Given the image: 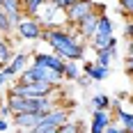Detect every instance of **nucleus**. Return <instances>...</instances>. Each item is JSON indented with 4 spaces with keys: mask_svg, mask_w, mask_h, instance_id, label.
<instances>
[{
    "mask_svg": "<svg viewBox=\"0 0 133 133\" xmlns=\"http://www.w3.org/2000/svg\"><path fill=\"white\" fill-rule=\"evenodd\" d=\"M46 44L53 48V53H57L60 57H64V60H74V62L83 60L85 53H87V44H85V39L80 37L76 30L71 32V30L53 28Z\"/></svg>",
    "mask_w": 133,
    "mask_h": 133,
    "instance_id": "f257e3e1",
    "label": "nucleus"
},
{
    "mask_svg": "<svg viewBox=\"0 0 133 133\" xmlns=\"http://www.w3.org/2000/svg\"><path fill=\"white\" fill-rule=\"evenodd\" d=\"M18 80H23V83H37V80H48V83H55V85H60L62 80H64V74L62 71H53V69H46V66L41 64H28L21 74H18Z\"/></svg>",
    "mask_w": 133,
    "mask_h": 133,
    "instance_id": "f03ea898",
    "label": "nucleus"
},
{
    "mask_svg": "<svg viewBox=\"0 0 133 133\" xmlns=\"http://www.w3.org/2000/svg\"><path fill=\"white\" fill-rule=\"evenodd\" d=\"M57 87L55 83H48V80H37V83H12L9 85V92L21 94V96H51L53 90Z\"/></svg>",
    "mask_w": 133,
    "mask_h": 133,
    "instance_id": "7ed1b4c3",
    "label": "nucleus"
},
{
    "mask_svg": "<svg viewBox=\"0 0 133 133\" xmlns=\"http://www.w3.org/2000/svg\"><path fill=\"white\" fill-rule=\"evenodd\" d=\"M66 119H69V110H66V108H51L48 112H44V117H41V122L37 124L35 131H39V133H55L57 129H60V124H64Z\"/></svg>",
    "mask_w": 133,
    "mask_h": 133,
    "instance_id": "20e7f679",
    "label": "nucleus"
},
{
    "mask_svg": "<svg viewBox=\"0 0 133 133\" xmlns=\"http://www.w3.org/2000/svg\"><path fill=\"white\" fill-rule=\"evenodd\" d=\"M101 12H103V7L99 5L94 12H90L83 21H78V23H76V32H78L85 41H90V39H92V35L96 32V23H99V14H101Z\"/></svg>",
    "mask_w": 133,
    "mask_h": 133,
    "instance_id": "39448f33",
    "label": "nucleus"
},
{
    "mask_svg": "<svg viewBox=\"0 0 133 133\" xmlns=\"http://www.w3.org/2000/svg\"><path fill=\"white\" fill-rule=\"evenodd\" d=\"M94 9H96V5H94L92 0H76V2L64 12L66 14V23L76 25L78 21H83V18H85L90 12H94Z\"/></svg>",
    "mask_w": 133,
    "mask_h": 133,
    "instance_id": "423d86ee",
    "label": "nucleus"
},
{
    "mask_svg": "<svg viewBox=\"0 0 133 133\" xmlns=\"http://www.w3.org/2000/svg\"><path fill=\"white\" fill-rule=\"evenodd\" d=\"M41 117H44V112H39V110L37 112H16V115H12V124L21 131H35Z\"/></svg>",
    "mask_w": 133,
    "mask_h": 133,
    "instance_id": "0eeeda50",
    "label": "nucleus"
},
{
    "mask_svg": "<svg viewBox=\"0 0 133 133\" xmlns=\"http://www.w3.org/2000/svg\"><path fill=\"white\" fill-rule=\"evenodd\" d=\"M41 23L35 18V16H23V21L18 23V25L14 28L16 32H18V37H23V39H39V35H41Z\"/></svg>",
    "mask_w": 133,
    "mask_h": 133,
    "instance_id": "6e6552de",
    "label": "nucleus"
},
{
    "mask_svg": "<svg viewBox=\"0 0 133 133\" xmlns=\"http://www.w3.org/2000/svg\"><path fill=\"white\" fill-rule=\"evenodd\" d=\"M32 62L46 66V69H53V71H62V74H64V62H66V60L51 51V53H35Z\"/></svg>",
    "mask_w": 133,
    "mask_h": 133,
    "instance_id": "1a4fd4ad",
    "label": "nucleus"
},
{
    "mask_svg": "<svg viewBox=\"0 0 133 133\" xmlns=\"http://www.w3.org/2000/svg\"><path fill=\"white\" fill-rule=\"evenodd\" d=\"M25 66H28V53H14L12 60L2 66V71H5V74L14 80L18 74H21V71H23V69H25Z\"/></svg>",
    "mask_w": 133,
    "mask_h": 133,
    "instance_id": "9d476101",
    "label": "nucleus"
},
{
    "mask_svg": "<svg viewBox=\"0 0 133 133\" xmlns=\"http://www.w3.org/2000/svg\"><path fill=\"white\" fill-rule=\"evenodd\" d=\"M110 110H101V108H94L92 112V124H90V131L92 133H103L106 126L110 124Z\"/></svg>",
    "mask_w": 133,
    "mask_h": 133,
    "instance_id": "9b49d317",
    "label": "nucleus"
},
{
    "mask_svg": "<svg viewBox=\"0 0 133 133\" xmlns=\"http://www.w3.org/2000/svg\"><path fill=\"white\" fill-rule=\"evenodd\" d=\"M83 74H85V76H90L92 80H96V83H101V80L108 78L110 66H101L99 62H85V64H83Z\"/></svg>",
    "mask_w": 133,
    "mask_h": 133,
    "instance_id": "f8f14e48",
    "label": "nucleus"
},
{
    "mask_svg": "<svg viewBox=\"0 0 133 133\" xmlns=\"http://www.w3.org/2000/svg\"><path fill=\"white\" fill-rule=\"evenodd\" d=\"M117 122L124 131H133V112H126L124 108H117Z\"/></svg>",
    "mask_w": 133,
    "mask_h": 133,
    "instance_id": "ddd939ff",
    "label": "nucleus"
},
{
    "mask_svg": "<svg viewBox=\"0 0 133 133\" xmlns=\"http://www.w3.org/2000/svg\"><path fill=\"white\" fill-rule=\"evenodd\" d=\"M46 0H21V9H23L25 16H37V12H39V7Z\"/></svg>",
    "mask_w": 133,
    "mask_h": 133,
    "instance_id": "4468645a",
    "label": "nucleus"
},
{
    "mask_svg": "<svg viewBox=\"0 0 133 133\" xmlns=\"http://www.w3.org/2000/svg\"><path fill=\"white\" fill-rule=\"evenodd\" d=\"M12 55H14V51H12V46H9V41L2 37V39H0V64L5 66L12 60Z\"/></svg>",
    "mask_w": 133,
    "mask_h": 133,
    "instance_id": "2eb2a0df",
    "label": "nucleus"
},
{
    "mask_svg": "<svg viewBox=\"0 0 133 133\" xmlns=\"http://www.w3.org/2000/svg\"><path fill=\"white\" fill-rule=\"evenodd\" d=\"M92 106L94 108H101V110H110L112 99H110L108 94H94V96H92Z\"/></svg>",
    "mask_w": 133,
    "mask_h": 133,
    "instance_id": "dca6fc26",
    "label": "nucleus"
},
{
    "mask_svg": "<svg viewBox=\"0 0 133 133\" xmlns=\"http://www.w3.org/2000/svg\"><path fill=\"white\" fill-rule=\"evenodd\" d=\"M80 76V66L74 64V60H66L64 62V80H76Z\"/></svg>",
    "mask_w": 133,
    "mask_h": 133,
    "instance_id": "f3484780",
    "label": "nucleus"
},
{
    "mask_svg": "<svg viewBox=\"0 0 133 133\" xmlns=\"http://www.w3.org/2000/svg\"><path fill=\"white\" fill-rule=\"evenodd\" d=\"M96 62H99L101 66H110L112 55L108 53V48H96Z\"/></svg>",
    "mask_w": 133,
    "mask_h": 133,
    "instance_id": "a211bd4d",
    "label": "nucleus"
},
{
    "mask_svg": "<svg viewBox=\"0 0 133 133\" xmlns=\"http://www.w3.org/2000/svg\"><path fill=\"white\" fill-rule=\"evenodd\" d=\"M12 30L14 28H12V23H9V18H7V12L0 7V32H2V35H9Z\"/></svg>",
    "mask_w": 133,
    "mask_h": 133,
    "instance_id": "6ab92c4d",
    "label": "nucleus"
},
{
    "mask_svg": "<svg viewBox=\"0 0 133 133\" xmlns=\"http://www.w3.org/2000/svg\"><path fill=\"white\" fill-rule=\"evenodd\" d=\"M119 12L133 16V0H119Z\"/></svg>",
    "mask_w": 133,
    "mask_h": 133,
    "instance_id": "aec40b11",
    "label": "nucleus"
},
{
    "mask_svg": "<svg viewBox=\"0 0 133 133\" xmlns=\"http://www.w3.org/2000/svg\"><path fill=\"white\" fill-rule=\"evenodd\" d=\"M60 133H74V131H78V124H74V122H69L66 119L64 124H60V129H57Z\"/></svg>",
    "mask_w": 133,
    "mask_h": 133,
    "instance_id": "412c9836",
    "label": "nucleus"
},
{
    "mask_svg": "<svg viewBox=\"0 0 133 133\" xmlns=\"http://www.w3.org/2000/svg\"><path fill=\"white\" fill-rule=\"evenodd\" d=\"M51 2H53L57 9H64V12H66V9H69V7H71L76 0H51Z\"/></svg>",
    "mask_w": 133,
    "mask_h": 133,
    "instance_id": "4be33fe9",
    "label": "nucleus"
},
{
    "mask_svg": "<svg viewBox=\"0 0 133 133\" xmlns=\"http://www.w3.org/2000/svg\"><path fill=\"white\" fill-rule=\"evenodd\" d=\"M9 85H12V78H9V76H7V74H5V71L0 69V90L9 87Z\"/></svg>",
    "mask_w": 133,
    "mask_h": 133,
    "instance_id": "5701e85b",
    "label": "nucleus"
},
{
    "mask_svg": "<svg viewBox=\"0 0 133 133\" xmlns=\"http://www.w3.org/2000/svg\"><path fill=\"white\" fill-rule=\"evenodd\" d=\"M124 37L126 39H133V18H129L126 25H124Z\"/></svg>",
    "mask_w": 133,
    "mask_h": 133,
    "instance_id": "b1692460",
    "label": "nucleus"
},
{
    "mask_svg": "<svg viewBox=\"0 0 133 133\" xmlns=\"http://www.w3.org/2000/svg\"><path fill=\"white\" fill-rule=\"evenodd\" d=\"M122 131H124L122 126H115V124L110 122V124H108V126H106V131H103V133H122Z\"/></svg>",
    "mask_w": 133,
    "mask_h": 133,
    "instance_id": "393cba45",
    "label": "nucleus"
},
{
    "mask_svg": "<svg viewBox=\"0 0 133 133\" xmlns=\"http://www.w3.org/2000/svg\"><path fill=\"white\" fill-rule=\"evenodd\" d=\"M74 83H78L80 87H87V85L92 83V78H90V76H83V78H76V80H74Z\"/></svg>",
    "mask_w": 133,
    "mask_h": 133,
    "instance_id": "a878e982",
    "label": "nucleus"
},
{
    "mask_svg": "<svg viewBox=\"0 0 133 133\" xmlns=\"http://www.w3.org/2000/svg\"><path fill=\"white\" fill-rule=\"evenodd\" d=\"M126 74H129V78L133 80V57H126Z\"/></svg>",
    "mask_w": 133,
    "mask_h": 133,
    "instance_id": "bb28decb",
    "label": "nucleus"
},
{
    "mask_svg": "<svg viewBox=\"0 0 133 133\" xmlns=\"http://www.w3.org/2000/svg\"><path fill=\"white\" fill-rule=\"evenodd\" d=\"M0 117H12V110H9L7 103H5V106H0Z\"/></svg>",
    "mask_w": 133,
    "mask_h": 133,
    "instance_id": "cd10ccee",
    "label": "nucleus"
},
{
    "mask_svg": "<svg viewBox=\"0 0 133 133\" xmlns=\"http://www.w3.org/2000/svg\"><path fill=\"white\" fill-rule=\"evenodd\" d=\"M7 129H9V122L5 117H0V131H7Z\"/></svg>",
    "mask_w": 133,
    "mask_h": 133,
    "instance_id": "c85d7f7f",
    "label": "nucleus"
},
{
    "mask_svg": "<svg viewBox=\"0 0 133 133\" xmlns=\"http://www.w3.org/2000/svg\"><path fill=\"white\" fill-rule=\"evenodd\" d=\"M126 57H133V39H129V46H126Z\"/></svg>",
    "mask_w": 133,
    "mask_h": 133,
    "instance_id": "c756f323",
    "label": "nucleus"
},
{
    "mask_svg": "<svg viewBox=\"0 0 133 133\" xmlns=\"http://www.w3.org/2000/svg\"><path fill=\"white\" fill-rule=\"evenodd\" d=\"M2 37H5V35H2V32H0V39H2Z\"/></svg>",
    "mask_w": 133,
    "mask_h": 133,
    "instance_id": "7c9ffc66",
    "label": "nucleus"
},
{
    "mask_svg": "<svg viewBox=\"0 0 133 133\" xmlns=\"http://www.w3.org/2000/svg\"><path fill=\"white\" fill-rule=\"evenodd\" d=\"M131 103H133V94H131Z\"/></svg>",
    "mask_w": 133,
    "mask_h": 133,
    "instance_id": "2f4dec72",
    "label": "nucleus"
},
{
    "mask_svg": "<svg viewBox=\"0 0 133 133\" xmlns=\"http://www.w3.org/2000/svg\"><path fill=\"white\" fill-rule=\"evenodd\" d=\"M0 5H2V0H0Z\"/></svg>",
    "mask_w": 133,
    "mask_h": 133,
    "instance_id": "473e14b6",
    "label": "nucleus"
},
{
    "mask_svg": "<svg viewBox=\"0 0 133 133\" xmlns=\"http://www.w3.org/2000/svg\"><path fill=\"white\" fill-rule=\"evenodd\" d=\"M0 69H2V64H0Z\"/></svg>",
    "mask_w": 133,
    "mask_h": 133,
    "instance_id": "72a5a7b5",
    "label": "nucleus"
},
{
    "mask_svg": "<svg viewBox=\"0 0 133 133\" xmlns=\"http://www.w3.org/2000/svg\"><path fill=\"white\" fill-rule=\"evenodd\" d=\"M0 106H2V103H0Z\"/></svg>",
    "mask_w": 133,
    "mask_h": 133,
    "instance_id": "f704fd0d",
    "label": "nucleus"
}]
</instances>
